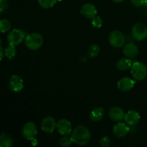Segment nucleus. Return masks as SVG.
I'll list each match as a JSON object with an SVG mask.
<instances>
[{
	"mask_svg": "<svg viewBox=\"0 0 147 147\" xmlns=\"http://www.w3.org/2000/svg\"><path fill=\"white\" fill-rule=\"evenodd\" d=\"M70 137L73 143L83 146L88 143L91 138V134L88 128L84 125H78L73 130Z\"/></svg>",
	"mask_w": 147,
	"mask_h": 147,
	"instance_id": "f257e3e1",
	"label": "nucleus"
},
{
	"mask_svg": "<svg viewBox=\"0 0 147 147\" xmlns=\"http://www.w3.org/2000/svg\"><path fill=\"white\" fill-rule=\"evenodd\" d=\"M43 37L37 32H33L26 36L24 42L29 50H37L42 47L43 44Z\"/></svg>",
	"mask_w": 147,
	"mask_h": 147,
	"instance_id": "f03ea898",
	"label": "nucleus"
},
{
	"mask_svg": "<svg viewBox=\"0 0 147 147\" xmlns=\"http://www.w3.org/2000/svg\"><path fill=\"white\" fill-rule=\"evenodd\" d=\"M132 77L138 81H142L146 78L147 76V67L144 63L141 62H135L131 68Z\"/></svg>",
	"mask_w": 147,
	"mask_h": 147,
	"instance_id": "7ed1b4c3",
	"label": "nucleus"
},
{
	"mask_svg": "<svg viewBox=\"0 0 147 147\" xmlns=\"http://www.w3.org/2000/svg\"><path fill=\"white\" fill-rule=\"evenodd\" d=\"M25 33L20 29H14L9 32L7 35V41L9 44L17 46L21 44L25 40Z\"/></svg>",
	"mask_w": 147,
	"mask_h": 147,
	"instance_id": "20e7f679",
	"label": "nucleus"
},
{
	"mask_svg": "<svg viewBox=\"0 0 147 147\" xmlns=\"http://www.w3.org/2000/svg\"><path fill=\"white\" fill-rule=\"evenodd\" d=\"M109 42L111 45L115 48H120L123 47L126 42V37L122 32L115 30L111 32L109 37Z\"/></svg>",
	"mask_w": 147,
	"mask_h": 147,
	"instance_id": "39448f33",
	"label": "nucleus"
},
{
	"mask_svg": "<svg viewBox=\"0 0 147 147\" xmlns=\"http://www.w3.org/2000/svg\"><path fill=\"white\" fill-rule=\"evenodd\" d=\"M131 33L135 40L142 41L147 37V27L143 23H136L132 28Z\"/></svg>",
	"mask_w": 147,
	"mask_h": 147,
	"instance_id": "423d86ee",
	"label": "nucleus"
},
{
	"mask_svg": "<svg viewBox=\"0 0 147 147\" xmlns=\"http://www.w3.org/2000/svg\"><path fill=\"white\" fill-rule=\"evenodd\" d=\"M23 137L27 140L35 139L37 134V128L35 123L32 121H29L24 125L22 131Z\"/></svg>",
	"mask_w": 147,
	"mask_h": 147,
	"instance_id": "0eeeda50",
	"label": "nucleus"
},
{
	"mask_svg": "<svg viewBox=\"0 0 147 147\" xmlns=\"http://www.w3.org/2000/svg\"><path fill=\"white\" fill-rule=\"evenodd\" d=\"M57 130L62 136H68L73 131L71 122L66 119H62L57 123Z\"/></svg>",
	"mask_w": 147,
	"mask_h": 147,
	"instance_id": "6e6552de",
	"label": "nucleus"
},
{
	"mask_svg": "<svg viewBox=\"0 0 147 147\" xmlns=\"http://www.w3.org/2000/svg\"><path fill=\"white\" fill-rule=\"evenodd\" d=\"M9 88L14 93H20L24 88L23 79L18 75H14L11 77L9 81Z\"/></svg>",
	"mask_w": 147,
	"mask_h": 147,
	"instance_id": "1a4fd4ad",
	"label": "nucleus"
},
{
	"mask_svg": "<svg viewBox=\"0 0 147 147\" xmlns=\"http://www.w3.org/2000/svg\"><path fill=\"white\" fill-rule=\"evenodd\" d=\"M57 129V122L52 116H46L41 122V129L46 133H52Z\"/></svg>",
	"mask_w": 147,
	"mask_h": 147,
	"instance_id": "9d476101",
	"label": "nucleus"
},
{
	"mask_svg": "<svg viewBox=\"0 0 147 147\" xmlns=\"http://www.w3.org/2000/svg\"><path fill=\"white\" fill-rule=\"evenodd\" d=\"M136 84V81L133 79L128 77L122 78L119 80L117 83V87L119 90L122 92H128L131 90Z\"/></svg>",
	"mask_w": 147,
	"mask_h": 147,
	"instance_id": "9b49d317",
	"label": "nucleus"
},
{
	"mask_svg": "<svg viewBox=\"0 0 147 147\" xmlns=\"http://www.w3.org/2000/svg\"><path fill=\"white\" fill-rule=\"evenodd\" d=\"M97 9L94 4L91 3H86L82 6L80 9V13L82 15L88 19H93L97 15Z\"/></svg>",
	"mask_w": 147,
	"mask_h": 147,
	"instance_id": "f8f14e48",
	"label": "nucleus"
},
{
	"mask_svg": "<svg viewBox=\"0 0 147 147\" xmlns=\"http://www.w3.org/2000/svg\"><path fill=\"white\" fill-rule=\"evenodd\" d=\"M141 119V116L139 113L136 111H129L125 114L124 121L129 126H135L139 122Z\"/></svg>",
	"mask_w": 147,
	"mask_h": 147,
	"instance_id": "ddd939ff",
	"label": "nucleus"
},
{
	"mask_svg": "<svg viewBox=\"0 0 147 147\" xmlns=\"http://www.w3.org/2000/svg\"><path fill=\"white\" fill-rule=\"evenodd\" d=\"M130 131V128L126 123L119 122L114 125L113 128V133L118 138H123L126 136Z\"/></svg>",
	"mask_w": 147,
	"mask_h": 147,
	"instance_id": "4468645a",
	"label": "nucleus"
},
{
	"mask_svg": "<svg viewBox=\"0 0 147 147\" xmlns=\"http://www.w3.org/2000/svg\"><path fill=\"white\" fill-rule=\"evenodd\" d=\"M125 114L124 111L118 106L112 107L109 111V118L113 121H120L122 119H124Z\"/></svg>",
	"mask_w": 147,
	"mask_h": 147,
	"instance_id": "2eb2a0df",
	"label": "nucleus"
},
{
	"mask_svg": "<svg viewBox=\"0 0 147 147\" xmlns=\"http://www.w3.org/2000/svg\"><path fill=\"white\" fill-rule=\"evenodd\" d=\"M123 54L129 58L136 57L139 54V47L134 43H128L123 47Z\"/></svg>",
	"mask_w": 147,
	"mask_h": 147,
	"instance_id": "dca6fc26",
	"label": "nucleus"
},
{
	"mask_svg": "<svg viewBox=\"0 0 147 147\" xmlns=\"http://www.w3.org/2000/svg\"><path fill=\"white\" fill-rule=\"evenodd\" d=\"M104 116V110L101 107H97L93 109L90 113V119L94 122L100 121Z\"/></svg>",
	"mask_w": 147,
	"mask_h": 147,
	"instance_id": "f3484780",
	"label": "nucleus"
},
{
	"mask_svg": "<svg viewBox=\"0 0 147 147\" xmlns=\"http://www.w3.org/2000/svg\"><path fill=\"white\" fill-rule=\"evenodd\" d=\"M133 65L131 58H122L120 59L116 63V67L120 71H124V70H129L131 68V66Z\"/></svg>",
	"mask_w": 147,
	"mask_h": 147,
	"instance_id": "a211bd4d",
	"label": "nucleus"
},
{
	"mask_svg": "<svg viewBox=\"0 0 147 147\" xmlns=\"http://www.w3.org/2000/svg\"><path fill=\"white\" fill-rule=\"evenodd\" d=\"M14 140L10 135L7 134H1L0 137V146L1 147H11L13 146Z\"/></svg>",
	"mask_w": 147,
	"mask_h": 147,
	"instance_id": "6ab92c4d",
	"label": "nucleus"
},
{
	"mask_svg": "<svg viewBox=\"0 0 147 147\" xmlns=\"http://www.w3.org/2000/svg\"><path fill=\"white\" fill-rule=\"evenodd\" d=\"M16 46L12 44H9V46L4 49V53L5 56L9 59L11 60L14 58L17 55V50H16Z\"/></svg>",
	"mask_w": 147,
	"mask_h": 147,
	"instance_id": "aec40b11",
	"label": "nucleus"
},
{
	"mask_svg": "<svg viewBox=\"0 0 147 147\" xmlns=\"http://www.w3.org/2000/svg\"><path fill=\"white\" fill-rule=\"evenodd\" d=\"M57 1V0H38V4L42 8L50 9L54 7Z\"/></svg>",
	"mask_w": 147,
	"mask_h": 147,
	"instance_id": "412c9836",
	"label": "nucleus"
},
{
	"mask_svg": "<svg viewBox=\"0 0 147 147\" xmlns=\"http://www.w3.org/2000/svg\"><path fill=\"white\" fill-rule=\"evenodd\" d=\"M100 53V47L97 44H93L89 47L88 55L90 57H96Z\"/></svg>",
	"mask_w": 147,
	"mask_h": 147,
	"instance_id": "4be33fe9",
	"label": "nucleus"
},
{
	"mask_svg": "<svg viewBox=\"0 0 147 147\" xmlns=\"http://www.w3.org/2000/svg\"><path fill=\"white\" fill-rule=\"evenodd\" d=\"M11 22L7 19H1L0 21V31L1 33L8 32L11 28Z\"/></svg>",
	"mask_w": 147,
	"mask_h": 147,
	"instance_id": "5701e85b",
	"label": "nucleus"
},
{
	"mask_svg": "<svg viewBox=\"0 0 147 147\" xmlns=\"http://www.w3.org/2000/svg\"><path fill=\"white\" fill-rule=\"evenodd\" d=\"M73 140H72L71 137H68L67 136H63V137L60 139V142H59V144L62 146H68L73 144Z\"/></svg>",
	"mask_w": 147,
	"mask_h": 147,
	"instance_id": "b1692460",
	"label": "nucleus"
},
{
	"mask_svg": "<svg viewBox=\"0 0 147 147\" xmlns=\"http://www.w3.org/2000/svg\"><path fill=\"white\" fill-rule=\"evenodd\" d=\"M91 24L95 28H100L103 26V20H102L101 17L96 15V17L92 19Z\"/></svg>",
	"mask_w": 147,
	"mask_h": 147,
	"instance_id": "393cba45",
	"label": "nucleus"
},
{
	"mask_svg": "<svg viewBox=\"0 0 147 147\" xmlns=\"http://www.w3.org/2000/svg\"><path fill=\"white\" fill-rule=\"evenodd\" d=\"M132 4L136 7H146L147 6V0H131Z\"/></svg>",
	"mask_w": 147,
	"mask_h": 147,
	"instance_id": "a878e982",
	"label": "nucleus"
},
{
	"mask_svg": "<svg viewBox=\"0 0 147 147\" xmlns=\"http://www.w3.org/2000/svg\"><path fill=\"white\" fill-rule=\"evenodd\" d=\"M100 144L102 146H106L109 147L111 145V139L110 138H109L108 136H105L100 139Z\"/></svg>",
	"mask_w": 147,
	"mask_h": 147,
	"instance_id": "bb28decb",
	"label": "nucleus"
},
{
	"mask_svg": "<svg viewBox=\"0 0 147 147\" xmlns=\"http://www.w3.org/2000/svg\"><path fill=\"white\" fill-rule=\"evenodd\" d=\"M8 9V2L7 0H0V12L3 13Z\"/></svg>",
	"mask_w": 147,
	"mask_h": 147,
	"instance_id": "cd10ccee",
	"label": "nucleus"
},
{
	"mask_svg": "<svg viewBox=\"0 0 147 147\" xmlns=\"http://www.w3.org/2000/svg\"><path fill=\"white\" fill-rule=\"evenodd\" d=\"M0 55H1V60H2L4 56H5V53H4V49H3L1 45L0 46Z\"/></svg>",
	"mask_w": 147,
	"mask_h": 147,
	"instance_id": "c85d7f7f",
	"label": "nucleus"
},
{
	"mask_svg": "<svg viewBox=\"0 0 147 147\" xmlns=\"http://www.w3.org/2000/svg\"><path fill=\"white\" fill-rule=\"evenodd\" d=\"M112 1L115 3H121L122 1H123V0H112Z\"/></svg>",
	"mask_w": 147,
	"mask_h": 147,
	"instance_id": "c756f323",
	"label": "nucleus"
},
{
	"mask_svg": "<svg viewBox=\"0 0 147 147\" xmlns=\"http://www.w3.org/2000/svg\"><path fill=\"white\" fill-rule=\"evenodd\" d=\"M57 1H63V0H57Z\"/></svg>",
	"mask_w": 147,
	"mask_h": 147,
	"instance_id": "7c9ffc66",
	"label": "nucleus"
},
{
	"mask_svg": "<svg viewBox=\"0 0 147 147\" xmlns=\"http://www.w3.org/2000/svg\"><path fill=\"white\" fill-rule=\"evenodd\" d=\"M146 104H147V97H146Z\"/></svg>",
	"mask_w": 147,
	"mask_h": 147,
	"instance_id": "2f4dec72",
	"label": "nucleus"
},
{
	"mask_svg": "<svg viewBox=\"0 0 147 147\" xmlns=\"http://www.w3.org/2000/svg\"><path fill=\"white\" fill-rule=\"evenodd\" d=\"M146 85H147V80H146Z\"/></svg>",
	"mask_w": 147,
	"mask_h": 147,
	"instance_id": "473e14b6",
	"label": "nucleus"
}]
</instances>
